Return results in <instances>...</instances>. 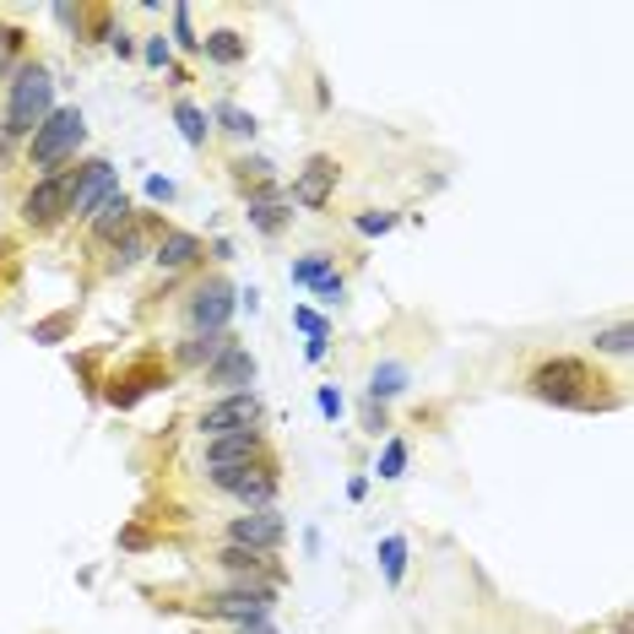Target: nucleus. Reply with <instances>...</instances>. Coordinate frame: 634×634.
I'll return each mask as SVG.
<instances>
[{
    "mask_svg": "<svg viewBox=\"0 0 634 634\" xmlns=\"http://www.w3.org/2000/svg\"><path fill=\"white\" fill-rule=\"evenodd\" d=\"M109 49H115L120 60H130V55H136V39H130L126 28H115V39H109Z\"/></svg>",
    "mask_w": 634,
    "mask_h": 634,
    "instance_id": "ea45409f",
    "label": "nucleus"
},
{
    "mask_svg": "<svg viewBox=\"0 0 634 634\" xmlns=\"http://www.w3.org/2000/svg\"><path fill=\"white\" fill-rule=\"evenodd\" d=\"M592 353H596V358H630V353H634V326H630V320L602 326V331L592 337Z\"/></svg>",
    "mask_w": 634,
    "mask_h": 634,
    "instance_id": "a878e982",
    "label": "nucleus"
},
{
    "mask_svg": "<svg viewBox=\"0 0 634 634\" xmlns=\"http://www.w3.org/2000/svg\"><path fill=\"white\" fill-rule=\"evenodd\" d=\"M55 22L71 28L82 43H109L115 39V28H120L109 6H55Z\"/></svg>",
    "mask_w": 634,
    "mask_h": 634,
    "instance_id": "a211bd4d",
    "label": "nucleus"
},
{
    "mask_svg": "<svg viewBox=\"0 0 634 634\" xmlns=\"http://www.w3.org/2000/svg\"><path fill=\"white\" fill-rule=\"evenodd\" d=\"M407 456H413V450H407V439H385V450H380V466H375V477H380V483H396V477L407 472Z\"/></svg>",
    "mask_w": 634,
    "mask_h": 634,
    "instance_id": "c756f323",
    "label": "nucleus"
},
{
    "mask_svg": "<svg viewBox=\"0 0 634 634\" xmlns=\"http://www.w3.org/2000/svg\"><path fill=\"white\" fill-rule=\"evenodd\" d=\"M55 71L43 60H22L11 77H6V109H0V147H28V136L55 115Z\"/></svg>",
    "mask_w": 634,
    "mask_h": 634,
    "instance_id": "f03ea898",
    "label": "nucleus"
},
{
    "mask_svg": "<svg viewBox=\"0 0 634 634\" xmlns=\"http://www.w3.org/2000/svg\"><path fill=\"white\" fill-rule=\"evenodd\" d=\"M266 456H277L271 439H266V428L222 434V439H207V445H201V466H255V462H266Z\"/></svg>",
    "mask_w": 634,
    "mask_h": 634,
    "instance_id": "4468645a",
    "label": "nucleus"
},
{
    "mask_svg": "<svg viewBox=\"0 0 634 634\" xmlns=\"http://www.w3.org/2000/svg\"><path fill=\"white\" fill-rule=\"evenodd\" d=\"M396 222H402V211H358V217H353V228H358L364 239H380Z\"/></svg>",
    "mask_w": 634,
    "mask_h": 634,
    "instance_id": "72a5a7b5",
    "label": "nucleus"
},
{
    "mask_svg": "<svg viewBox=\"0 0 634 634\" xmlns=\"http://www.w3.org/2000/svg\"><path fill=\"white\" fill-rule=\"evenodd\" d=\"M234 634H283V630H277L271 618H260V624H239V630H234Z\"/></svg>",
    "mask_w": 634,
    "mask_h": 634,
    "instance_id": "79ce46f5",
    "label": "nucleus"
},
{
    "mask_svg": "<svg viewBox=\"0 0 634 634\" xmlns=\"http://www.w3.org/2000/svg\"><path fill=\"white\" fill-rule=\"evenodd\" d=\"M169 17H174V43L190 49V55H201V33H196V22H190V6L179 0V6H169Z\"/></svg>",
    "mask_w": 634,
    "mask_h": 634,
    "instance_id": "2f4dec72",
    "label": "nucleus"
},
{
    "mask_svg": "<svg viewBox=\"0 0 634 634\" xmlns=\"http://www.w3.org/2000/svg\"><path fill=\"white\" fill-rule=\"evenodd\" d=\"M201 380L217 385L222 396H234V390H250V385H255V353L245 347V341H228V347L217 353V364H211Z\"/></svg>",
    "mask_w": 634,
    "mask_h": 634,
    "instance_id": "f3484780",
    "label": "nucleus"
},
{
    "mask_svg": "<svg viewBox=\"0 0 634 634\" xmlns=\"http://www.w3.org/2000/svg\"><path fill=\"white\" fill-rule=\"evenodd\" d=\"M266 423V407H260V396L255 390H234V396H217L211 407H201V418H196V434H201V445L207 439H222V434H245V428H260Z\"/></svg>",
    "mask_w": 634,
    "mask_h": 634,
    "instance_id": "0eeeda50",
    "label": "nucleus"
},
{
    "mask_svg": "<svg viewBox=\"0 0 634 634\" xmlns=\"http://www.w3.org/2000/svg\"><path fill=\"white\" fill-rule=\"evenodd\" d=\"M147 543H152V537H147L141 526H126V532H120V548H147Z\"/></svg>",
    "mask_w": 634,
    "mask_h": 634,
    "instance_id": "a19ab883",
    "label": "nucleus"
},
{
    "mask_svg": "<svg viewBox=\"0 0 634 634\" xmlns=\"http://www.w3.org/2000/svg\"><path fill=\"white\" fill-rule=\"evenodd\" d=\"M211 120L222 126V136H234V141H255V130H260V120H255L250 109H239V103H228V98L211 109Z\"/></svg>",
    "mask_w": 634,
    "mask_h": 634,
    "instance_id": "b1692460",
    "label": "nucleus"
},
{
    "mask_svg": "<svg viewBox=\"0 0 634 634\" xmlns=\"http://www.w3.org/2000/svg\"><path fill=\"white\" fill-rule=\"evenodd\" d=\"M315 407H320L326 418H341V390H331V385H320V390H315Z\"/></svg>",
    "mask_w": 634,
    "mask_h": 634,
    "instance_id": "e433bc0d",
    "label": "nucleus"
},
{
    "mask_svg": "<svg viewBox=\"0 0 634 634\" xmlns=\"http://www.w3.org/2000/svg\"><path fill=\"white\" fill-rule=\"evenodd\" d=\"M245 217H250V228L260 234V239H277L283 228H294V207H288V196H283V201H260V207H245Z\"/></svg>",
    "mask_w": 634,
    "mask_h": 634,
    "instance_id": "4be33fe9",
    "label": "nucleus"
},
{
    "mask_svg": "<svg viewBox=\"0 0 634 634\" xmlns=\"http://www.w3.org/2000/svg\"><path fill=\"white\" fill-rule=\"evenodd\" d=\"M115 185H120V169H115L109 158H87V164H77V169H71V190H66V222H87L92 207H98Z\"/></svg>",
    "mask_w": 634,
    "mask_h": 634,
    "instance_id": "1a4fd4ad",
    "label": "nucleus"
},
{
    "mask_svg": "<svg viewBox=\"0 0 634 634\" xmlns=\"http://www.w3.org/2000/svg\"><path fill=\"white\" fill-rule=\"evenodd\" d=\"M364 428H369V434H380V428H390V413H385L380 402H364Z\"/></svg>",
    "mask_w": 634,
    "mask_h": 634,
    "instance_id": "4c0bfd02",
    "label": "nucleus"
},
{
    "mask_svg": "<svg viewBox=\"0 0 634 634\" xmlns=\"http://www.w3.org/2000/svg\"><path fill=\"white\" fill-rule=\"evenodd\" d=\"M234 309H239V298L228 288V277H201L185 298V331L190 337H228Z\"/></svg>",
    "mask_w": 634,
    "mask_h": 634,
    "instance_id": "39448f33",
    "label": "nucleus"
},
{
    "mask_svg": "<svg viewBox=\"0 0 634 634\" xmlns=\"http://www.w3.org/2000/svg\"><path fill=\"white\" fill-rule=\"evenodd\" d=\"M326 271H337V255H331V250H309V255H298L294 266H288L294 288H315Z\"/></svg>",
    "mask_w": 634,
    "mask_h": 634,
    "instance_id": "393cba45",
    "label": "nucleus"
},
{
    "mask_svg": "<svg viewBox=\"0 0 634 634\" xmlns=\"http://www.w3.org/2000/svg\"><path fill=\"white\" fill-rule=\"evenodd\" d=\"M174 126H179V136H185V141H190V147H196V152H201V147H207V136H211V120H207V109H196V103H190V98H179V103H174Z\"/></svg>",
    "mask_w": 634,
    "mask_h": 634,
    "instance_id": "5701e85b",
    "label": "nucleus"
},
{
    "mask_svg": "<svg viewBox=\"0 0 634 634\" xmlns=\"http://www.w3.org/2000/svg\"><path fill=\"white\" fill-rule=\"evenodd\" d=\"M271 607H277V586H228V592L201 596V613L207 618H228L234 630L271 618Z\"/></svg>",
    "mask_w": 634,
    "mask_h": 634,
    "instance_id": "6e6552de",
    "label": "nucleus"
},
{
    "mask_svg": "<svg viewBox=\"0 0 634 634\" xmlns=\"http://www.w3.org/2000/svg\"><path fill=\"white\" fill-rule=\"evenodd\" d=\"M222 543H239V548H255V553H277L288 543V521H283V509H245V515H234L228 521V537Z\"/></svg>",
    "mask_w": 634,
    "mask_h": 634,
    "instance_id": "9b49d317",
    "label": "nucleus"
},
{
    "mask_svg": "<svg viewBox=\"0 0 634 634\" xmlns=\"http://www.w3.org/2000/svg\"><path fill=\"white\" fill-rule=\"evenodd\" d=\"M201 55H207L211 66H245L250 60V39L239 28H211L207 39H201Z\"/></svg>",
    "mask_w": 634,
    "mask_h": 634,
    "instance_id": "aec40b11",
    "label": "nucleus"
},
{
    "mask_svg": "<svg viewBox=\"0 0 634 634\" xmlns=\"http://www.w3.org/2000/svg\"><path fill=\"white\" fill-rule=\"evenodd\" d=\"M207 488L228 494L234 505H245V509H271L277 494H283V462L266 456V462H255V466H207Z\"/></svg>",
    "mask_w": 634,
    "mask_h": 634,
    "instance_id": "20e7f679",
    "label": "nucleus"
},
{
    "mask_svg": "<svg viewBox=\"0 0 634 634\" xmlns=\"http://www.w3.org/2000/svg\"><path fill=\"white\" fill-rule=\"evenodd\" d=\"M147 196H152V201H174V179L152 174V179H147Z\"/></svg>",
    "mask_w": 634,
    "mask_h": 634,
    "instance_id": "58836bf2",
    "label": "nucleus"
},
{
    "mask_svg": "<svg viewBox=\"0 0 634 634\" xmlns=\"http://www.w3.org/2000/svg\"><path fill=\"white\" fill-rule=\"evenodd\" d=\"M164 228H169V222H164ZM164 228H158V217H147V211H141V217H136V228L120 234V239L109 245L103 271H109V277H130L141 260H152V245H158V234H164Z\"/></svg>",
    "mask_w": 634,
    "mask_h": 634,
    "instance_id": "ddd939ff",
    "label": "nucleus"
},
{
    "mask_svg": "<svg viewBox=\"0 0 634 634\" xmlns=\"http://www.w3.org/2000/svg\"><path fill=\"white\" fill-rule=\"evenodd\" d=\"M201 260H207V239L190 234V228H164L158 245H152V266H158L164 277H185V271H196Z\"/></svg>",
    "mask_w": 634,
    "mask_h": 634,
    "instance_id": "2eb2a0df",
    "label": "nucleus"
},
{
    "mask_svg": "<svg viewBox=\"0 0 634 634\" xmlns=\"http://www.w3.org/2000/svg\"><path fill=\"white\" fill-rule=\"evenodd\" d=\"M228 341H234V337H190V331H185V341H174L169 369H179V375H207L211 364H217V353H222Z\"/></svg>",
    "mask_w": 634,
    "mask_h": 634,
    "instance_id": "6ab92c4d",
    "label": "nucleus"
},
{
    "mask_svg": "<svg viewBox=\"0 0 634 634\" xmlns=\"http://www.w3.org/2000/svg\"><path fill=\"white\" fill-rule=\"evenodd\" d=\"M618 634H624V630H618Z\"/></svg>",
    "mask_w": 634,
    "mask_h": 634,
    "instance_id": "c03bdc74",
    "label": "nucleus"
},
{
    "mask_svg": "<svg viewBox=\"0 0 634 634\" xmlns=\"http://www.w3.org/2000/svg\"><path fill=\"white\" fill-rule=\"evenodd\" d=\"M337 185H341V164L331 158V152H315V158H309V164L294 174V185H288L283 196H288V207L320 211V207H331Z\"/></svg>",
    "mask_w": 634,
    "mask_h": 634,
    "instance_id": "9d476101",
    "label": "nucleus"
},
{
    "mask_svg": "<svg viewBox=\"0 0 634 634\" xmlns=\"http://www.w3.org/2000/svg\"><path fill=\"white\" fill-rule=\"evenodd\" d=\"M228 174H234V185H239V190H250V185L277 179V164H271V158H234V164H228Z\"/></svg>",
    "mask_w": 634,
    "mask_h": 634,
    "instance_id": "c85d7f7f",
    "label": "nucleus"
},
{
    "mask_svg": "<svg viewBox=\"0 0 634 634\" xmlns=\"http://www.w3.org/2000/svg\"><path fill=\"white\" fill-rule=\"evenodd\" d=\"M613 380H602V369H592V358H569V353H553L543 364H532L526 375V396L564 407V413H613L624 407L618 390H607Z\"/></svg>",
    "mask_w": 634,
    "mask_h": 634,
    "instance_id": "f257e3e1",
    "label": "nucleus"
},
{
    "mask_svg": "<svg viewBox=\"0 0 634 634\" xmlns=\"http://www.w3.org/2000/svg\"><path fill=\"white\" fill-rule=\"evenodd\" d=\"M22 60H28V33L11 28V22H0V82H6Z\"/></svg>",
    "mask_w": 634,
    "mask_h": 634,
    "instance_id": "bb28decb",
    "label": "nucleus"
},
{
    "mask_svg": "<svg viewBox=\"0 0 634 634\" xmlns=\"http://www.w3.org/2000/svg\"><path fill=\"white\" fill-rule=\"evenodd\" d=\"M136 55H141L152 71H174V43L164 39V33H147V39L136 43Z\"/></svg>",
    "mask_w": 634,
    "mask_h": 634,
    "instance_id": "7c9ffc66",
    "label": "nucleus"
},
{
    "mask_svg": "<svg viewBox=\"0 0 634 634\" xmlns=\"http://www.w3.org/2000/svg\"><path fill=\"white\" fill-rule=\"evenodd\" d=\"M87 147V120L77 103H60L49 120H43L33 136H28V147H22V158H28V169H33V179H43V174H66L77 169V152Z\"/></svg>",
    "mask_w": 634,
    "mask_h": 634,
    "instance_id": "7ed1b4c3",
    "label": "nucleus"
},
{
    "mask_svg": "<svg viewBox=\"0 0 634 634\" xmlns=\"http://www.w3.org/2000/svg\"><path fill=\"white\" fill-rule=\"evenodd\" d=\"M71 326H77V309H60V315H49V320H39L33 326V341H60V337H71Z\"/></svg>",
    "mask_w": 634,
    "mask_h": 634,
    "instance_id": "473e14b6",
    "label": "nucleus"
},
{
    "mask_svg": "<svg viewBox=\"0 0 634 634\" xmlns=\"http://www.w3.org/2000/svg\"><path fill=\"white\" fill-rule=\"evenodd\" d=\"M66 190H71V169L33 179V185L22 190V201H17L22 228H33V234H55V228L66 222Z\"/></svg>",
    "mask_w": 634,
    "mask_h": 634,
    "instance_id": "423d86ee",
    "label": "nucleus"
},
{
    "mask_svg": "<svg viewBox=\"0 0 634 634\" xmlns=\"http://www.w3.org/2000/svg\"><path fill=\"white\" fill-rule=\"evenodd\" d=\"M174 380V369L169 364H158V358H136L130 369H120L115 380H109V390H103V402L109 407H120V413H130L141 396H152L158 385H169Z\"/></svg>",
    "mask_w": 634,
    "mask_h": 634,
    "instance_id": "f8f14e48",
    "label": "nucleus"
},
{
    "mask_svg": "<svg viewBox=\"0 0 634 634\" xmlns=\"http://www.w3.org/2000/svg\"><path fill=\"white\" fill-rule=\"evenodd\" d=\"M407 380H413V369L407 364H396V358H385V364H375L369 369V402H396L402 390H407Z\"/></svg>",
    "mask_w": 634,
    "mask_h": 634,
    "instance_id": "412c9836",
    "label": "nucleus"
},
{
    "mask_svg": "<svg viewBox=\"0 0 634 634\" xmlns=\"http://www.w3.org/2000/svg\"><path fill=\"white\" fill-rule=\"evenodd\" d=\"M326 353H331V341H309V347H304V358H309V364H320Z\"/></svg>",
    "mask_w": 634,
    "mask_h": 634,
    "instance_id": "37998d69",
    "label": "nucleus"
},
{
    "mask_svg": "<svg viewBox=\"0 0 634 634\" xmlns=\"http://www.w3.org/2000/svg\"><path fill=\"white\" fill-rule=\"evenodd\" d=\"M380 575L385 586H402V575H407V537H380Z\"/></svg>",
    "mask_w": 634,
    "mask_h": 634,
    "instance_id": "cd10ccee",
    "label": "nucleus"
},
{
    "mask_svg": "<svg viewBox=\"0 0 634 634\" xmlns=\"http://www.w3.org/2000/svg\"><path fill=\"white\" fill-rule=\"evenodd\" d=\"M341 294H347V277H341V271H326V277L315 283V298H320V304H341Z\"/></svg>",
    "mask_w": 634,
    "mask_h": 634,
    "instance_id": "c9c22d12",
    "label": "nucleus"
},
{
    "mask_svg": "<svg viewBox=\"0 0 634 634\" xmlns=\"http://www.w3.org/2000/svg\"><path fill=\"white\" fill-rule=\"evenodd\" d=\"M136 217H141V211H136V201L126 196V185H115V190H109V196L92 207V217H87V239L109 250L120 234H130V228H136Z\"/></svg>",
    "mask_w": 634,
    "mask_h": 634,
    "instance_id": "dca6fc26",
    "label": "nucleus"
},
{
    "mask_svg": "<svg viewBox=\"0 0 634 634\" xmlns=\"http://www.w3.org/2000/svg\"><path fill=\"white\" fill-rule=\"evenodd\" d=\"M294 326H298V331H304L309 341H331V326H326V320H320L315 309H304V304L294 309Z\"/></svg>",
    "mask_w": 634,
    "mask_h": 634,
    "instance_id": "f704fd0d",
    "label": "nucleus"
}]
</instances>
